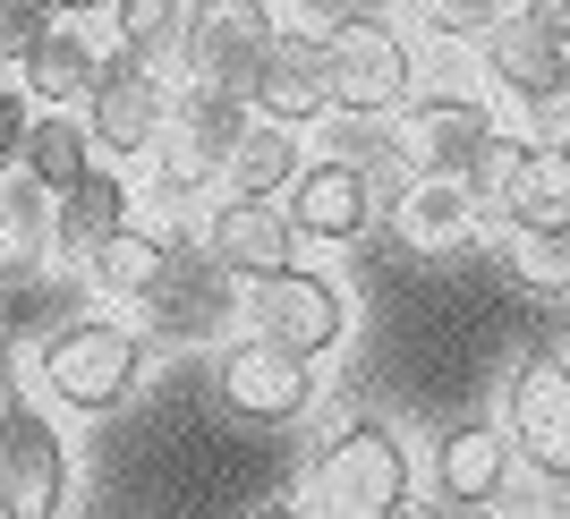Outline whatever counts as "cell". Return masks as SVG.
Segmentation results:
<instances>
[{"mask_svg": "<svg viewBox=\"0 0 570 519\" xmlns=\"http://www.w3.org/2000/svg\"><path fill=\"white\" fill-rule=\"evenodd\" d=\"M163 111H170V86H163V77H145L137 60L102 51V60H95V86H86V102H77V128H86L95 154L128 163V154H154Z\"/></svg>", "mask_w": 570, "mask_h": 519, "instance_id": "cell-9", "label": "cell"}, {"mask_svg": "<svg viewBox=\"0 0 570 519\" xmlns=\"http://www.w3.org/2000/svg\"><path fill=\"white\" fill-rule=\"evenodd\" d=\"M307 519H409L417 511V460L392 418L333 425L307 460Z\"/></svg>", "mask_w": 570, "mask_h": 519, "instance_id": "cell-1", "label": "cell"}, {"mask_svg": "<svg viewBox=\"0 0 570 519\" xmlns=\"http://www.w3.org/2000/svg\"><path fill=\"white\" fill-rule=\"evenodd\" d=\"M145 332L119 324V315H77V324L43 332V350H35V366H43V392L69 418H111V409H128V392L145 383Z\"/></svg>", "mask_w": 570, "mask_h": 519, "instance_id": "cell-3", "label": "cell"}, {"mask_svg": "<svg viewBox=\"0 0 570 519\" xmlns=\"http://www.w3.org/2000/svg\"><path fill=\"white\" fill-rule=\"evenodd\" d=\"M26 119H35V111H26V95H18V86H0V179H9V170H18Z\"/></svg>", "mask_w": 570, "mask_h": 519, "instance_id": "cell-29", "label": "cell"}, {"mask_svg": "<svg viewBox=\"0 0 570 519\" xmlns=\"http://www.w3.org/2000/svg\"><path fill=\"white\" fill-rule=\"evenodd\" d=\"M307 170V145L289 128H264L247 119V137L230 145V170H222V196H247V205H282V188Z\"/></svg>", "mask_w": 570, "mask_h": 519, "instance_id": "cell-24", "label": "cell"}, {"mask_svg": "<svg viewBox=\"0 0 570 519\" xmlns=\"http://www.w3.org/2000/svg\"><path fill=\"white\" fill-rule=\"evenodd\" d=\"M315 43H324V119H366V128H383V119L417 95V51H409V35L392 18H375V9H341Z\"/></svg>", "mask_w": 570, "mask_h": 519, "instance_id": "cell-2", "label": "cell"}, {"mask_svg": "<svg viewBox=\"0 0 570 519\" xmlns=\"http://www.w3.org/2000/svg\"><path fill=\"white\" fill-rule=\"evenodd\" d=\"M26 409H35V401H26V366H18V350H0V434H9Z\"/></svg>", "mask_w": 570, "mask_h": 519, "instance_id": "cell-30", "label": "cell"}, {"mask_svg": "<svg viewBox=\"0 0 570 519\" xmlns=\"http://www.w3.org/2000/svg\"><path fill=\"white\" fill-rule=\"evenodd\" d=\"M256 519H307V511H298V502H264Z\"/></svg>", "mask_w": 570, "mask_h": 519, "instance_id": "cell-33", "label": "cell"}, {"mask_svg": "<svg viewBox=\"0 0 570 519\" xmlns=\"http://www.w3.org/2000/svg\"><path fill=\"white\" fill-rule=\"evenodd\" d=\"M476 60H485V86L520 111H570V51L546 43L528 9H494L485 35H476Z\"/></svg>", "mask_w": 570, "mask_h": 519, "instance_id": "cell-10", "label": "cell"}, {"mask_svg": "<svg viewBox=\"0 0 570 519\" xmlns=\"http://www.w3.org/2000/svg\"><path fill=\"white\" fill-rule=\"evenodd\" d=\"M282 222H289V238H315V247L366 238V222H375V179H366V163L315 154V163L282 188Z\"/></svg>", "mask_w": 570, "mask_h": 519, "instance_id": "cell-15", "label": "cell"}, {"mask_svg": "<svg viewBox=\"0 0 570 519\" xmlns=\"http://www.w3.org/2000/svg\"><path fill=\"white\" fill-rule=\"evenodd\" d=\"M214 392H222V409L247 418V425H298L315 409V366L264 350V341H230V350L214 358Z\"/></svg>", "mask_w": 570, "mask_h": 519, "instance_id": "cell-13", "label": "cell"}, {"mask_svg": "<svg viewBox=\"0 0 570 519\" xmlns=\"http://www.w3.org/2000/svg\"><path fill=\"white\" fill-rule=\"evenodd\" d=\"M546 179H553L546 145H537V137H502V128H494V145L476 154V170H469V179H460V188H469L476 222H485V213H494V222H511V213H520L528 196L546 188Z\"/></svg>", "mask_w": 570, "mask_h": 519, "instance_id": "cell-20", "label": "cell"}, {"mask_svg": "<svg viewBox=\"0 0 570 519\" xmlns=\"http://www.w3.org/2000/svg\"><path fill=\"white\" fill-rule=\"evenodd\" d=\"M111 26H119V60H137L145 77H179V51H188V26H196V9H179V0H119L111 9Z\"/></svg>", "mask_w": 570, "mask_h": 519, "instance_id": "cell-23", "label": "cell"}, {"mask_svg": "<svg viewBox=\"0 0 570 519\" xmlns=\"http://www.w3.org/2000/svg\"><path fill=\"white\" fill-rule=\"evenodd\" d=\"M264 35H273V9H196L188 51H179V86H188V95L247 102V77H256V43Z\"/></svg>", "mask_w": 570, "mask_h": 519, "instance_id": "cell-16", "label": "cell"}, {"mask_svg": "<svg viewBox=\"0 0 570 519\" xmlns=\"http://www.w3.org/2000/svg\"><path fill=\"white\" fill-rule=\"evenodd\" d=\"M528 26H537L546 43H562V51H570V0H537V9H528Z\"/></svg>", "mask_w": 570, "mask_h": 519, "instance_id": "cell-31", "label": "cell"}, {"mask_svg": "<svg viewBox=\"0 0 570 519\" xmlns=\"http://www.w3.org/2000/svg\"><path fill=\"white\" fill-rule=\"evenodd\" d=\"M0 519H69V434L43 409L0 434Z\"/></svg>", "mask_w": 570, "mask_h": 519, "instance_id": "cell-14", "label": "cell"}, {"mask_svg": "<svg viewBox=\"0 0 570 519\" xmlns=\"http://www.w3.org/2000/svg\"><path fill=\"white\" fill-rule=\"evenodd\" d=\"M494 425H502V443H511V460H528L546 486L570 494V358L562 350H537V358L511 366Z\"/></svg>", "mask_w": 570, "mask_h": 519, "instance_id": "cell-7", "label": "cell"}, {"mask_svg": "<svg viewBox=\"0 0 570 519\" xmlns=\"http://www.w3.org/2000/svg\"><path fill=\"white\" fill-rule=\"evenodd\" d=\"M546 163H553V179H562V188H570V128H562V145H553Z\"/></svg>", "mask_w": 570, "mask_h": 519, "instance_id": "cell-32", "label": "cell"}, {"mask_svg": "<svg viewBox=\"0 0 570 519\" xmlns=\"http://www.w3.org/2000/svg\"><path fill=\"white\" fill-rule=\"evenodd\" d=\"M95 60H102V51L86 43L77 26L51 18V35L26 51V69H18V77H26V86H18L26 111H77V102H86V86H95Z\"/></svg>", "mask_w": 570, "mask_h": 519, "instance_id": "cell-21", "label": "cell"}, {"mask_svg": "<svg viewBox=\"0 0 570 519\" xmlns=\"http://www.w3.org/2000/svg\"><path fill=\"white\" fill-rule=\"evenodd\" d=\"M51 256V196L26 188L18 170L0 179V273L18 282V273H35V264Z\"/></svg>", "mask_w": 570, "mask_h": 519, "instance_id": "cell-26", "label": "cell"}, {"mask_svg": "<svg viewBox=\"0 0 570 519\" xmlns=\"http://www.w3.org/2000/svg\"><path fill=\"white\" fill-rule=\"evenodd\" d=\"M238 315H247V341L298 358V366H315V358H333L350 341V290L333 273H315V264H289V273L247 282L238 290Z\"/></svg>", "mask_w": 570, "mask_h": 519, "instance_id": "cell-4", "label": "cell"}, {"mask_svg": "<svg viewBox=\"0 0 570 519\" xmlns=\"http://www.w3.org/2000/svg\"><path fill=\"white\" fill-rule=\"evenodd\" d=\"M392 231L417 247V256H460L476 238V205L460 179H409L401 196H392Z\"/></svg>", "mask_w": 570, "mask_h": 519, "instance_id": "cell-19", "label": "cell"}, {"mask_svg": "<svg viewBox=\"0 0 570 519\" xmlns=\"http://www.w3.org/2000/svg\"><path fill=\"white\" fill-rule=\"evenodd\" d=\"M383 145L401 154L409 179H469L476 154L494 145V111L469 86H434V95H409L383 119Z\"/></svg>", "mask_w": 570, "mask_h": 519, "instance_id": "cell-5", "label": "cell"}, {"mask_svg": "<svg viewBox=\"0 0 570 519\" xmlns=\"http://www.w3.org/2000/svg\"><path fill=\"white\" fill-rule=\"evenodd\" d=\"M511 264H520V282H537V290H570V231L511 238Z\"/></svg>", "mask_w": 570, "mask_h": 519, "instance_id": "cell-27", "label": "cell"}, {"mask_svg": "<svg viewBox=\"0 0 570 519\" xmlns=\"http://www.w3.org/2000/svg\"><path fill=\"white\" fill-rule=\"evenodd\" d=\"M163 256H170V238L128 222L119 238H102L95 256H86V282H95L102 298H128V307H137L145 290H154V273H163Z\"/></svg>", "mask_w": 570, "mask_h": 519, "instance_id": "cell-25", "label": "cell"}, {"mask_svg": "<svg viewBox=\"0 0 570 519\" xmlns=\"http://www.w3.org/2000/svg\"><path fill=\"white\" fill-rule=\"evenodd\" d=\"M86 170H95V145H86V128H77V111H35L26 119V145H18V179L26 188H43L51 205H60Z\"/></svg>", "mask_w": 570, "mask_h": 519, "instance_id": "cell-22", "label": "cell"}, {"mask_svg": "<svg viewBox=\"0 0 570 519\" xmlns=\"http://www.w3.org/2000/svg\"><path fill=\"white\" fill-rule=\"evenodd\" d=\"M196 256L214 264L230 290L264 282V273H289L298 264V238H289L282 205H247V196H214L205 222H196Z\"/></svg>", "mask_w": 570, "mask_h": 519, "instance_id": "cell-11", "label": "cell"}, {"mask_svg": "<svg viewBox=\"0 0 570 519\" xmlns=\"http://www.w3.org/2000/svg\"><path fill=\"white\" fill-rule=\"evenodd\" d=\"M247 119L264 128H307L324 119V43H315L307 18H282L273 9V35L256 43V77H247Z\"/></svg>", "mask_w": 570, "mask_h": 519, "instance_id": "cell-8", "label": "cell"}, {"mask_svg": "<svg viewBox=\"0 0 570 519\" xmlns=\"http://www.w3.org/2000/svg\"><path fill=\"white\" fill-rule=\"evenodd\" d=\"M128 213H137V188L119 179L111 163H95L86 179H77L60 205H51V256H69V264H86L102 247V238H119L128 231Z\"/></svg>", "mask_w": 570, "mask_h": 519, "instance_id": "cell-18", "label": "cell"}, {"mask_svg": "<svg viewBox=\"0 0 570 519\" xmlns=\"http://www.w3.org/2000/svg\"><path fill=\"white\" fill-rule=\"evenodd\" d=\"M238 137H247V102L188 95V86H179L170 111H163V137H154V196H163V205H196L205 188H222Z\"/></svg>", "mask_w": 570, "mask_h": 519, "instance_id": "cell-6", "label": "cell"}, {"mask_svg": "<svg viewBox=\"0 0 570 519\" xmlns=\"http://www.w3.org/2000/svg\"><path fill=\"white\" fill-rule=\"evenodd\" d=\"M137 315L154 324V341H188L196 350V341H214L238 315V290L196 256V238H170V256H163V273H154V290L137 298Z\"/></svg>", "mask_w": 570, "mask_h": 519, "instance_id": "cell-12", "label": "cell"}, {"mask_svg": "<svg viewBox=\"0 0 570 519\" xmlns=\"http://www.w3.org/2000/svg\"><path fill=\"white\" fill-rule=\"evenodd\" d=\"M51 18L60 9H43V0H0V69H26V51L51 35Z\"/></svg>", "mask_w": 570, "mask_h": 519, "instance_id": "cell-28", "label": "cell"}, {"mask_svg": "<svg viewBox=\"0 0 570 519\" xmlns=\"http://www.w3.org/2000/svg\"><path fill=\"white\" fill-rule=\"evenodd\" d=\"M502 486H511V443L494 418H460L434 434V494L452 511H485V502H502Z\"/></svg>", "mask_w": 570, "mask_h": 519, "instance_id": "cell-17", "label": "cell"}]
</instances>
